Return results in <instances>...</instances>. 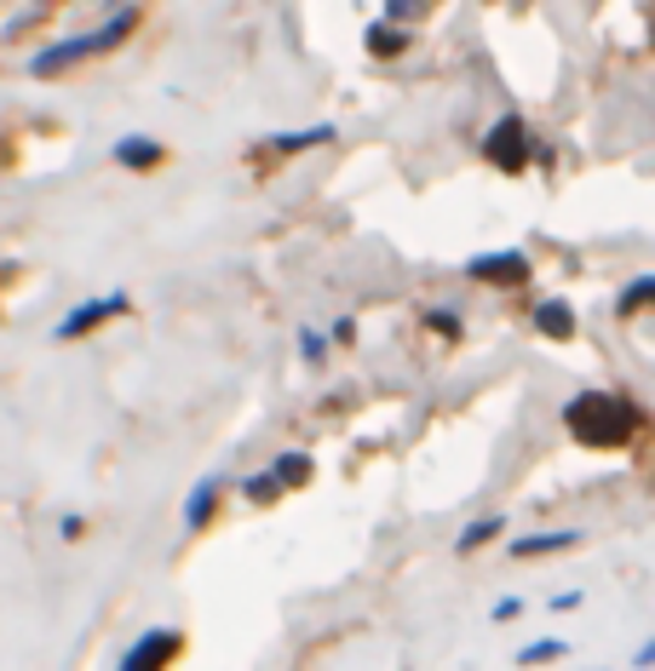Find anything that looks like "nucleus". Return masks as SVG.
<instances>
[{"mask_svg":"<svg viewBox=\"0 0 655 671\" xmlns=\"http://www.w3.org/2000/svg\"><path fill=\"white\" fill-rule=\"evenodd\" d=\"M563 425L575 430L587 448H621L626 436L638 430V407L621 402V396H610V391H581V396H569Z\"/></svg>","mask_w":655,"mask_h":671,"instance_id":"1","label":"nucleus"},{"mask_svg":"<svg viewBox=\"0 0 655 671\" xmlns=\"http://www.w3.org/2000/svg\"><path fill=\"white\" fill-rule=\"evenodd\" d=\"M328 138H334V127H310V132H282V138H271V150L294 156V150H310V143H328Z\"/></svg>","mask_w":655,"mask_h":671,"instance_id":"12","label":"nucleus"},{"mask_svg":"<svg viewBox=\"0 0 655 671\" xmlns=\"http://www.w3.org/2000/svg\"><path fill=\"white\" fill-rule=\"evenodd\" d=\"M242 493H247L253 505H271L276 493H282V482H276V471H265V477H247V482H242Z\"/></svg>","mask_w":655,"mask_h":671,"instance_id":"14","label":"nucleus"},{"mask_svg":"<svg viewBox=\"0 0 655 671\" xmlns=\"http://www.w3.org/2000/svg\"><path fill=\"white\" fill-rule=\"evenodd\" d=\"M558 654H563V643H552V637H540V643H529L518 660H524V665H540V660H558Z\"/></svg>","mask_w":655,"mask_h":671,"instance_id":"17","label":"nucleus"},{"mask_svg":"<svg viewBox=\"0 0 655 671\" xmlns=\"http://www.w3.org/2000/svg\"><path fill=\"white\" fill-rule=\"evenodd\" d=\"M500 534V516H477L472 529H461V551H477L483 540H495Z\"/></svg>","mask_w":655,"mask_h":671,"instance_id":"15","label":"nucleus"},{"mask_svg":"<svg viewBox=\"0 0 655 671\" xmlns=\"http://www.w3.org/2000/svg\"><path fill=\"white\" fill-rule=\"evenodd\" d=\"M581 534L575 529H563V534H524L518 545H511V557H547V551H569Z\"/></svg>","mask_w":655,"mask_h":671,"instance_id":"9","label":"nucleus"},{"mask_svg":"<svg viewBox=\"0 0 655 671\" xmlns=\"http://www.w3.org/2000/svg\"><path fill=\"white\" fill-rule=\"evenodd\" d=\"M87 52H104L98 46V29L93 35H75V41H59V46H46L41 57H30V75H59V70H70V64H81Z\"/></svg>","mask_w":655,"mask_h":671,"instance_id":"6","label":"nucleus"},{"mask_svg":"<svg viewBox=\"0 0 655 671\" xmlns=\"http://www.w3.org/2000/svg\"><path fill=\"white\" fill-rule=\"evenodd\" d=\"M368 52H380V57H397V52H403V29H391V23H374V29H368Z\"/></svg>","mask_w":655,"mask_h":671,"instance_id":"13","label":"nucleus"},{"mask_svg":"<svg viewBox=\"0 0 655 671\" xmlns=\"http://www.w3.org/2000/svg\"><path fill=\"white\" fill-rule=\"evenodd\" d=\"M535 328L547 333V339H569V333H575V310H569L563 299H547V305L535 310Z\"/></svg>","mask_w":655,"mask_h":671,"instance_id":"8","label":"nucleus"},{"mask_svg":"<svg viewBox=\"0 0 655 671\" xmlns=\"http://www.w3.org/2000/svg\"><path fill=\"white\" fill-rule=\"evenodd\" d=\"M432 328H437V333H448V339H454V333H461V316H448V310H437V316H432Z\"/></svg>","mask_w":655,"mask_h":671,"instance_id":"21","label":"nucleus"},{"mask_svg":"<svg viewBox=\"0 0 655 671\" xmlns=\"http://www.w3.org/2000/svg\"><path fill=\"white\" fill-rule=\"evenodd\" d=\"M483 156H489L500 172H524L529 167V132L518 115H506V121L489 127V138H483Z\"/></svg>","mask_w":655,"mask_h":671,"instance_id":"2","label":"nucleus"},{"mask_svg":"<svg viewBox=\"0 0 655 671\" xmlns=\"http://www.w3.org/2000/svg\"><path fill=\"white\" fill-rule=\"evenodd\" d=\"M271 471H276L282 488H299V482H310V454H282Z\"/></svg>","mask_w":655,"mask_h":671,"instance_id":"11","label":"nucleus"},{"mask_svg":"<svg viewBox=\"0 0 655 671\" xmlns=\"http://www.w3.org/2000/svg\"><path fill=\"white\" fill-rule=\"evenodd\" d=\"M649 299H655V276H638V281L621 294V316H633V310H638V305H649Z\"/></svg>","mask_w":655,"mask_h":671,"instance_id":"16","label":"nucleus"},{"mask_svg":"<svg viewBox=\"0 0 655 671\" xmlns=\"http://www.w3.org/2000/svg\"><path fill=\"white\" fill-rule=\"evenodd\" d=\"M299 350H305V362H323V356H328V344H323L317 333H305V339H299Z\"/></svg>","mask_w":655,"mask_h":671,"instance_id":"19","label":"nucleus"},{"mask_svg":"<svg viewBox=\"0 0 655 671\" xmlns=\"http://www.w3.org/2000/svg\"><path fill=\"white\" fill-rule=\"evenodd\" d=\"M477 281H500V287H524L529 281V258L524 253H477L466 265Z\"/></svg>","mask_w":655,"mask_h":671,"instance_id":"4","label":"nucleus"},{"mask_svg":"<svg viewBox=\"0 0 655 671\" xmlns=\"http://www.w3.org/2000/svg\"><path fill=\"white\" fill-rule=\"evenodd\" d=\"M179 649H184V637H179V631H167V626H156V631H145V637H138V643L127 649L122 671H167Z\"/></svg>","mask_w":655,"mask_h":671,"instance_id":"3","label":"nucleus"},{"mask_svg":"<svg viewBox=\"0 0 655 671\" xmlns=\"http://www.w3.org/2000/svg\"><path fill=\"white\" fill-rule=\"evenodd\" d=\"M161 156H167V150H161L156 138H122V143H116V161H122V167H156Z\"/></svg>","mask_w":655,"mask_h":671,"instance_id":"10","label":"nucleus"},{"mask_svg":"<svg viewBox=\"0 0 655 671\" xmlns=\"http://www.w3.org/2000/svg\"><path fill=\"white\" fill-rule=\"evenodd\" d=\"M518 615H524L518 597H500V603H495V620H518Z\"/></svg>","mask_w":655,"mask_h":671,"instance_id":"20","label":"nucleus"},{"mask_svg":"<svg viewBox=\"0 0 655 671\" xmlns=\"http://www.w3.org/2000/svg\"><path fill=\"white\" fill-rule=\"evenodd\" d=\"M127 310V294H109V299H93V305H75L64 322H59V339H81V333H93L98 322H109V316H122Z\"/></svg>","mask_w":655,"mask_h":671,"instance_id":"5","label":"nucleus"},{"mask_svg":"<svg viewBox=\"0 0 655 671\" xmlns=\"http://www.w3.org/2000/svg\"><path fill=\"white\" fill-rule=\"evenodd\" d=\"M219 493H224V482H219V477H202V482L190 488V500H184V522H190V529H202V522H213Z\"/></svg>","mask_w":655,"mask_h":671,"instance_id":"7","label":"nucleus"},{"mask_svg":"<svg viewBox=\"0 0 655 671\" xmlns=\"http://www.w3.org/2000/svg\"><path fill=\"white\" fill-rule=\"evenodd\" d=\"M414 12H425L420 0H391V7H385V18H391V23H403V18H414Z\"/></svg>","mask_w":655,"mask_h":671,"instance_id":"18","label":"nucleus"}]
</instances>
